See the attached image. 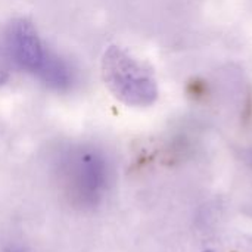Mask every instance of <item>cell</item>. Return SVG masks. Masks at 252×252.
Returning a JSON list of instances; mask_svg holds the SVG:
<instances>
[{"instance_id": "277c9868", "label": "cell", "mask_w": 252, "mask_h": 252, "mask_svg": "<svg viewBox=\"0 0 252 252\" xmlns=\"http://www.w3.org/2000/svg\"><path fill=\"white\" fill-rule=\"evenodd\" d=\"M37 77L55 90H68L74 84L72 66L65 59L53 53H50L46 65Z\"/></svg>"}, {"instance_id": "3957f363", "label": "cell", "mask_w": 252, "mask_h": 252, "mask_svg": "<svg viewBox=\"0 0 252 252\" xmlns=\"http://www.w3.org/2000/svg\"><path fill=\"white\" fill-rule=\"evenodd\" d=\"M71 174L77 189L87 190L92 196L99 195L106 177V167L103 158L93 151H80L71 162Z\"/></svg>"}, {"instance_id": "6da1fadb", "label": "cell", "mask_w": 252, "mask_h": 252, "mask_svg": "<svg viewBox=\"0 0 252 252\" xmlns=\"http://www.w3.org/2000/svg\"><path fill=\"white\" fill-rule=\"evenodd\" d=\"M102 75L111 93L128 106H149L158 97L151 69L118 46H109L102 56Z\"/></svg>"}, {"instance_id": "7a4b0ae2", "label": "cell", "mask_w": 252, "mask_h": 252, "mask_svg": "<svg viewBox=\"0 0 252 252\" xmlns=\"http://www.w3.org/2000/svg\"><path fill=\"white\" fill-rule=\"evenodd\" d=\"M7 49L13 62L24 71L38 75L52 52L43 44L37 30L25 19H16L7 30Z\"/></svg>"}, {"instance_id": "5b68a950", "label": "cell", "mask_w": 252, "mask_h": 252, "mask_svg": "<svg viewBox=\"0 0 252 252\" xmlns=\"http://www.w3.org/2000/svg\"><path fill=\"white\" fill-rule=\"evenodd\" d=\"M204 252H214L213 250H207V251H204Z\"/></svg>"}]
</instances>
